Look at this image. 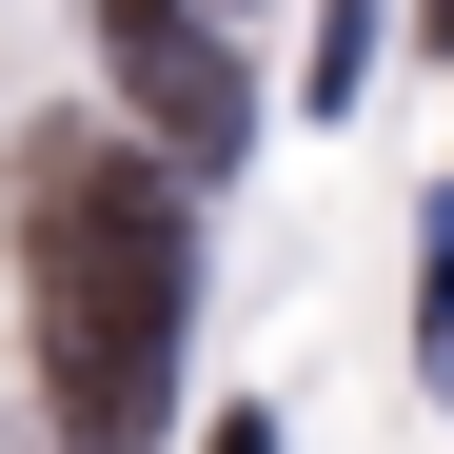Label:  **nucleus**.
Masks as SVG:
<instances>
[{
	"label": "nucleus",
	"mask_w": 454,
	"mask_h": 454,
	"mask_svg": "<svg viewBox=\"0 0 454 454\" xmlns=\"http://www.w3.org/2000/svg\"><path fill=\"white\" fill-rule=\"evenodd\" d=\"M20 296H40V415L80 454H138L178 415V317H198V238L178 178L138 138H20Z\"/></svg>",
	"instance_id": "nucleus-1"
},
{
	"label": "nucleus",
	"mask_w": 454,
	"mask_h": 454,
	"mask_svg": "<svg viewBox=\"0 0 454 454\" xmlns=\"http://www.w3.org/2000/svg\"><path fill=\"white\" fill-rule=\"evenodd\" d=\"M99 80H119V119H138V159H238V138H257V80H238V40H217L198 20V0H99Z\"/></svg>",
	"instance_id": "nucleus-2"
},
{
	"label": "nucleus",
	"mask_w": 454,
	"mask_h": 454,
	"mask_svg": "<svg viewBox=\"0 0 454 454\" xmlns=\"http://www.w3.org/2000/svg\"><path fill=\"white\" fill-rule=\"evenodd\" d=\"M217 454H277V415H217Z\"/></svg>",
	"instance_id": "nucleus-3"
},
{
	"label": "nucleus",
	"mask_w": 454,
	"mask_h": 454,
	"mask_svg": "<svg viewBox=\"0 0 454 454\" xmlns=\"http://www.w3.org/2000/svg\"><path fill=\"white\" fill-rule=\"evenodd\" d=\"M415 40H454V0H415Z\"/></svg>",
	"instance_id": "nucleus-4"
},
{
	"label": "nucleus",
	"mask_w": 454,
	"mask_h": 454,
	"mask_svg": "<svg viewBox=\"0 0 454 454\" xmlns=\"http://www.w3.org/2000/svg\"><path fill=\"white\" fill-rule=\"evenodd\" d=\"M434 395H454V336H434Z\"/></svg>",
	"instance_id": "nucleus-5"
}]
</instances>
